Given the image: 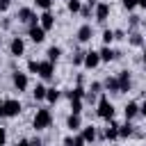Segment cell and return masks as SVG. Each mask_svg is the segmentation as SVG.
I'll return each instance as SVG.
<instances>
[{
    "label": "cell",
    "mask_w": 146,
    "mask_h": 146,
    "mask_svg": "<svg viewBox=\"0 0 146 146\" xmlns=\"http://www.w3.org/2000/svg\"><path fill=\"white\" fill-rule=\"evenodd\" d=\"M66 9H68L71 14H80V9H82V0H66Z\"/></svg>",
    "instance_id": "484cf974"
},
{
    "label": "cell",
    "mask_w": 146,
    "mask_h": 146,
    "mask_svg": "<svg viewBox=\"0 0 146 146\" xmlns=\"http://www.w3.org/2000/svg\"><path fill=\"white\" fill-rule=\"evenodd\" d=\"M0 46H2V36H0Z\"/></svg>",
    "instance_id": "7dc6e473"
},
{
    "label": "cell",
    "mask_w": 146,
    "mask_h": 146,
    "mask_svg": "<svg viewBox=\"0 0 146 146\" xmlns=\"http://www.w3.org/2000/svg\"><path fill=\"white\" fill-rule=\"evenodd\" d=\"M39 25H41V27H43V30H46V32H48V30H52V27H55V16H52V14H50V9H48V11H43V14H41V16H39Z\"/></svg>",
    "instance_id": "9a60e30c"
},
{
    "label": "cell",
    "mask_w": 146,
    "mask_h": 146,
    "mask_svg": "<svg viewBox=\"0 0 146 146\" xmlns=\"http://www.w3.org/2000/svg\"><path fill=\"white\" fill-rule=\"evenodd\" d=\"M39 66H41V62H36V59H30L27 62V71L34 73V75H39Z\"/></svg>",
    "instance_id": "83f0119b"
},
{
    "label": "cell",
    "mask_w": 146,
    "mask_h": 146,
    "mask_svg": "<svg viewBox=\"0 0 146 146\" xmlns=\"http://www.w3.org/2000/svg\"><path fill=\"white\" fill-rule=\"evenodd\" d=\"M5 141H7V130L0 125V146H5Z\"/></svg>",
    "instance_id": "8d00e7d4"
},
{
    "label": "cell",
    "mask_w": 146,
    "mask_h": 146,
    "mask_svg": "<svg viewBox=\"0 0 146 146\" xmlns=\"http://www.w3.org/2000/svg\"><path fill=\"white\" fill-rule=\"evenodd\" d=\"M16 18H18V23H27V25H36L39 23V16L30 7H21L18 14H16Z\"/></svg>",
    "instance_id": "277c9868"
},
{
    "label": "cell",
    "mask_w": 146,
    "mask_h": 146,
    "mask_svg": "<svg viewBox=\"0 0 146 146\" xmlns=\"http://www.w3.org/2000/svg\"><path fill=\"white\" fill-rule=\"evenodd\" d=\"M96 135H98L96 125H84V128H82V137H84V141H87V144H91V141L96 139Z\"/></svg>",
    "instance_id": "44dd1931"
},
{
    "label": "cell",
    "mask_w": 146,
    "mask_h": 146,
    "mask_svg": "<svg viewBox=\"0 0 146 146\" xmlns=\"http://www.w3.org/2000/svg\"><path fill=\"white\" fill-rule=\"evenodd\" d=\"M84 96H87V91H84V87H82V84H75L73 89H68V91H66V98H68V100H75V98H80V100H82Z\"/></svg>",
    "instance_id": "e0dca14e"
},
{
    "label": "cell",
    "mask_w": 146,
    "mask_h": 146,
    "mask_svg": "<svg viewBox=\"0 0 146 146\" xmlns=\"http://www.w3.org/2000/svg\"><path fill=\"white\" fill-rule=\"evenodd\" d=\"M123 114H125V121H132V119L139 114V105H137L135 100L125 103V107H123Z\"/></svg>",
    "instance_id": "2e32d148"
},
{
    "label": "cell",
    "mask_w": 146,
    "mask_h": 146,
    "mask_svg": "<svg viewBox=\"0 0 146 146\" xmlns=\"http://www.w3.org/2000/svg\"><path fill=\"white\" fill-rule=\"evenodd\" d=\"M114 39H128V34L123 30H114Z\"/></svg>",
    "instance_id": "f35d334b"
},
{
    "label": "cell",
    "mask_w": 146,
    "mask_h": 146,
    "mask_svg": "<svg viewBox=\"0 0 146 146\" xmlns=\"http://www.w3.org/2000/svg\"><path fill=\"white\" fill-rule=\"evenodd\" d=\"M73 139H75V146H84V144H87V141H84V137H82V132L73 135Z\"/></svg>",
    "instance_id": "d6a6232c"
},
{
    "label": "cell",
    "mask_w": 146,
    "mask_h": 146,
    "mask_svg": "<svg viewBox=\"0 0 146 146\" xmlns=\"http://www.w3.org/2000/svg\"><path fill=\"white\" fill-rule=\"evenodd\" d=\"M16 146H34L30 139H21V141H16Z\"/></svg>",
    "instance_id": "ab89813d"
},
{
    "label": "cell",
    "mask_w": 146,
    "mask_h": 146,
    "mask_svg": "<svg viewBox=\"0 0 146 146\" xmlns=\"http://www.w3.org/2000/svg\"><path fill=\"white\" fill-rule=\"evenodd\" d=\"M100 89H103V84H100V82H91V87H89V91H91V94H98Z\"/></svg>",
    "instance_id": "e575fe53"
},
{
    "label": "cell",
    "mask_w": 146,
    "mask_h": 146,
    "mask_svg": "<svg viewBox=\"0 0 146 146\" xmlns=\"http://www.w3.org/2000/svg\"><path fill=\"white\" fill-rule=\"evenodd\" d=\"M116 80H119V91H121V94L130 91V84H132V80H130V73H128V71H119Z\"/></svg>",
    "instance_id": "4fadbf2b"
},
{
    "label": "cell",
    "mask_w": 146,
    "mask_h": 146,
    "mask_svg": "<svg viewBox=\"0 0 146 146\" xmlns=\"http://www.w3.org/2000/svg\"><path fill=\"white\" fill-rule=\"evenodd\" d=\"M39 75H41L43 80H52V75H55V62L43 59L41 66H39Z\"/></svg>",
    "instance_id": "52a82bcc"
},
{
    "label": "cell",
    "mask_w": 146,
    "mask_h": 146,
    "mask_svg": "<svg viewBox=\"0 0 146 146\" xmlns=\"http://www.w3.org/2000/svg\"><path fill=\"white\" fill-rule=\"evenodd\" d=\"M75 36H78V41H80V43H87V41H91V36H94V30H91V25H89V23L80 25V27H78V32H75Z\"/></svg>",
    "instance_id": "9c48e42d"
},
{
    "label": "cell",
    "mask_w": 146,
    "mask_h": 146,
    "mask_svg": "<svg viewBox=\"0 0 146 146\" xmlns=\"http://www.w3.org/2000/svg\"><path fill=\"white\" fill-rule=\"evenodd\" d=\"M27 36H30L34 43H41V41L46 39V30H43L39 23H36V25H30V27H27Z\"/></svg>",
    "instance_id": "8992f818"
},
{
    "label": "cell",
    "mask_w": 146,
    "mask_h": 146,
    "mask_svg": "<svg viewBox=\"0 0 146 146\" xmlns=\"http://www.w3.org/2000/svg\"><path fill=\"white\" fill-rule=\"evenodd\" d=\"M9 25H11V21H9V18H2V30H7Z\"/></svg>",
    "instance_id": "60d3db41"
},
{
    "label": "cell",
    "mask_w": 146,
    "mask_h": 146,
    "mask_svg": "<svg viewBox=\"0 0 146 146\" xmlns=\"http://www.w3.org/2000/svg\"><path fill=\"white\" fill-rule=\"evenodd\" d=\"M139 7H141V9H146V0H139Z\"/></svg>",
    "instance_id": "ee69618b"
},
{
    "label": "cell",
    "mask_w": 146,
    "mask_h": 146,
    "mask_svg": "<svg viewBox=\"0 0 146 146\" xmlns=\"http://www.w3.org/2000/svg\"><path fill=\"white\" fill-rule=\"evenodd\" d=\"M46 55H48V59H50V62H57V59L62 57V48H59V46H50Z\"/></svg>",
    "instance_id": "cb8c5ba5"
},
{
    "label": "cell",
    "mask_w": 146,
    "mask_h": 146,
    "mask_svg": "<svg viewBox=\"0 0 146 146\" xmlns=\"http://www.w3.org/2000/svg\"><path fill=\"white\" fill-rule=\"evenodd\" d=\"M128 43L135 46V48H141L146 41H144V36H141L139 32H128Z\"/></svg>",
    "instance_id": "d6986e66"
},
{
    "label": "cell",
    "mask_w": 146,
    "mask_h": 146,
    "mask_svg": "<svg viewBox=\"0 0 146 146\" xmlns=\"http://www.w3.org/2000/svg\"><path fill=\"white\" fill-rule=\"evenodd\" d=\"M59 98H62V91H59V89H55V87H50V89L46 91V100H48L50 105H52V103H57Z\"/></svg>",
    "instance_id": "603a6c76"
},
{
    "label": "cell",
    "mask_w": 146,
    "mask_h": 146,
    "mask_svg": "<svg viewBox=\"0 0 146 146\" xmlns=\"http://www.w3.org/2000/svg\"><path fill=\"white\" fill-rule=\"evenodd\" d=\"M100 64V55H98V50H87L84 52V68H96Z\"/></svg>",
    "instance_id": "8fae6325"
},
{
    "label": "cell",
    "mask_w": 146,
    "mask_h": 146,
    "mask_svg": "<svg viewBox=\"0 0 146 146\" xmlns=\"http://www.w3.org/2000/svg\"><path fill=\"white\" fill-rule=\"evenodd\" d=\"M9 52H11V57H21L25 52V41L21 36H14L11 43H9Z\"/></svg>",
    "instance_id": "30bf717a"
},
{
    "label": "cell",
    "mask_w": 146,
    "mask_h": 146,
    "mask_svg": "<svg viewBox=\"0 0 146 146\" xmlns=\"http://www.w3.org/2000/svg\"><path fill=\"white\" fill-rule=\"evenodd\" d=\"M103 87H105L110 94H121V91H119V80H116V78H105Z\"/></svg>",
    "instance_id": "7402d4cb"
},
{
    "label": "cell",
    "mask_w": 146,
    "mask_h": 146,
    "mask_svg": "<svg viewBox=\"0 0 146 146\" xmlns=\"http://www.w3.org/2000/svg\"><path fill=\"white\" fill-rule=\"evenodd\" d=\"M87 2H89V7H96L98 5V0H87Z\"/></svg>",
    "instance_id": "7bdbcfd3"
},
{
    "label": "cell",
    "mask_w": 146,
    "mask_h": 146,
    "mask_svg": "<svg viewBox=\"0 0 146 146\" xmlns=\"http://www.w3.org/2000/svg\"><path fill=\"white\" fill-rule=\"evenodd\" d=\"M141 62H144V66H146V50H144V57H141Z\"/></svg>",
    "instance_id": "bcb514c9"
},
{
    "label": "cell",
    "mask_w": 146,
    "mask_h": 146,
    "mask_svg": "<svg viewBox=\"0 0 146 146\" xmlns=\"http://www.w3.org/2000/svg\"><path fill=\"white\" fill-rule=\"evenodd\" d=\"M66 128L71 130V132H78V130H82V116L80 114H68V119H66Z\"/></svg>",
    "instance_id": "5bb4252c"
},
{
    "label": "cell",
    "mask_w": 146,
    "mask_h": 146,
    "mask_svg": "<svg viewBox=\"0 0 146 146\" xmlns=\"http://www.w3.org/2000/svg\"><path fill=\"white\" fill-rule=\"evenodd\" d=\"M0 116H5V112H2V100H0Z\"/></svg>",
    "instance_id": "f6af8a7d"
},
{
    "label": "cell",
    "mask_w": 146,
    "mask_h": 146,
    "mask_svg": "<svg viewBox=\"0 0 146 146\" xmlns=\"http://www.w3.org/2000/svg\"><path fill=\"white\" fill-rule=\"evenodd\" d=\"M114 41V30H105L103 32V46H110Z\"/></svg>",
    "instance_id": "4316f807"
},
{
    "label": "cell",
    "mask_w": 146,
    "mask_h": 146,
    "mask_svg": "<svg viewBox=\"0 0 146 146\" xmlns=\"http://www.w3.org/2000/svg\"><path fill=\"white\" fill-rule=\"evenodd\" d=\"M50 125H52V114H50V110H46V107L36 110V114H34V119H32V128H34V130H46V128H50Z\"/></svg>",
    "instance_id": "6da1fadb"
},
{
    "label": "cell",
    "mask_w": 146,
    "mask_h": 146,
    "mask_svg": "<svg viewBox=\"0 0 146 146\" xmlns=\"http://www.w3.org/2000/svg\"><path fill=\"white\" fill-rule=\"evenodd\" d=\"M94 16H96L98 23H105L107 16H110V5H107V2H98V5L94 7Z\"/></svg>",
    "instance_id": "ba28073f"
},
{
    "label": "cell",
    "mask_w": 146,
    "mask_h": 146,
    "mask_svg": "<svg viewBox=\"0 0 146 146\" xmlns=\"http://www.w3.org/2000/svg\"><path fill=\"white\" fill-rule=\"evenodd\" d=\"M98 55H100V62H112V59H116V50H112L110 46H103V48L98 50Z\"/></svg>",
    "instance_id": "ac0fdd59"
},
{
    "label": "cell",
    "mask_w": 146,
    "mask_h": 146,
    "mask_svg": "<svg viewBox=\"0 0 146 146\" xmlns=\"http://www.w3.org/2000/svg\"><path fill=\"white\" fill-rule=\"evenodd\" d=\"M34 5H36L39 9H43V11H48V9L52 7V0H34Z\"/></svg>",
    "instance_id": "1f68e13d"
},
{
    "label": "cell",
    "mask_w": 146,
    "mask_h": 146,
    "mask_svg": "<svg viewBox=\"0 0 146 146\" xmlns=\"http://www.w3.org/2000/svg\"><path fill=\"white\" fill-rule=\"evenodd\" d=\"M21 110H23L21 100H16V98H7V100H2V112H5V116H7V119L18 116V114H21Z\"/></svg>",
    "instance_id": "3957f363"
},
{
    "label": "cell",
    "mask_w": 146,
    "mask_h": 146,
    "mask_svg": "<svg viewBox=\"0 0 146 146\" xmlns=\"http://www.w3.org/2000/svg\"><path fill=\"white\" fill-rule=\"evenodd\" d=\"M46 91H48V87H43V84H36V87H34V91H32L34 100H46Z\"/></svg>",
    "instance_id": "d4e9b609"
},
{
    "label": "cell",
    "mask_w": 146,
    "mask_h": 146,
    "mask_svg": "<svg viewBox=\"0 0 146 146\" xmlns=\"http://www.w3.org/2000/svg\"><path fill=\"white\" fill-rule=\"evenodd\" d=\"M62 146H75V139H73V135L64 137V139H62Z\"/></svg>",
    "instance_id": "836d02e7"
},
{
    "label": "cell",
    "mask_w": 146,
    "mask_h": 146,
    "mask_svg": "<svg viewBox=\"0 0 146 146\" xmlns=\"http://www.w3.org/2000/svg\"><path fill=\"white\" fill-rule=\"evenodd\" d=\"M71 112H73V114H82V100H80V98L71 100Z\"/></svg>",
    "instance_id": "f1b7e54d"
},
{
    "label": "cell",
    "mask_w": 146,
    "mask_h": 146,
    "mask_svg": "<svg viewBox=\"0 0 146 146\" xmlns=\"http://www.w3.org/2000/svg\"><path fill=\"white\" fill-rule=\"evenodd\" d=\"M121 5H123V9L132 11V9H137V7H139V0H123Z\"/></svg>",
    "instance_id": "4dcf8cb0"
},
{
    "label": "cell",
    "mask_w": 146,
    "mask_h": 146,
    "mask_svg": "<svg viewBox=\"0 0 146 146\" xmlns=\"http://www.w3.org/2000/svg\"><path fill=\"white\" fill-rule=\"evenodd\" d=\"M27 73H23V71H14L11 73V84H14V89L21 94V91H25L27 89Z\"/></svg>",
    "instance_id": "5b68a950"
},
{
    "label": "cell",
    "mask_w": 146,
    "mask_h": 146,
    "mask_svg": "<svg viewBox=\"0 0 146 146\" xmlns=\"http://www.w3.org/2000/svg\"><path fill=\"white\" fill-rule=\"evenodd\" d=\"M135 135V125L130 123V121H125L123 125H119V137L121 139H125V137H132Z\"/></svg>",
    "instance_id": "ffe728a7"
},
{
    "label": "cell",
    "mask_w": 146,
    "mask_h": 146,
    "mask_svg": "<svg viewBox=\"0 0 146 146\" xmlns=\"http://www.w3.org/2000/svg\"><path fill=\"white\" fill-rule=\"evenodd\" d=\"M103 137H105V139H110V141L119 139V123L110 119V121H107V125H105V130H103Z\"/></svg>",
    "instance_id": "7c38bea8"
},
{
    "label": "cell",
    "mask_w": 146,
    "mask_h": 146,
    "mask_svg": "<svg viewBox=\"0 0 146 146\" xmlns=\"http://www.w3.org/2000/svg\"><path fill=\"white\" fill-rule=\"evenodd\" d=\"M96 114H98L100 119H105V121L114 119V105L110 103V98H107V96H100V100H98V107H96Z\"/></svg>",
    "instance_id": "7a4b0ae2"
},
{
    "label": "cell",
    "mask_w": 146,
    "mask_h": 146,
    "mask_svg": "<svg viewBox=\"0 0 146 146\" xmlns=\"http://www.w3.org/2000/svg\"><path fill=\"white\" fill-rule=\"evenodd\" d=\"M9 5H11V0H0V14H5L9 9Z\"/></svg>",
    "instance_id": "d590c367"
},
{
    "label": "cell",
    "mask_w": 146,
    "mask_h": 146,
    "mask_svg": "<svg viewBox=\"0 0 146 146\" xmlns=\"http://www.w3.org/2000/svg\"><path fill=\"white\" fill-rule=\"evenodd\" d=\"M139 114H144V116H146V103H141V105H139Z\"/></svg>",
    "instance_id": "b9f144b4"
},
{
    "label": "cell",
    "mask_w": 146,
    "mask_h": 146,
    "mask_svg": "<svg viewBox=\"0 0 146 146\" xmlns=\"http://www.w3.org/2000/svg\"><path fill=\"white\" fill-rule=\"evenodd\" d=\"M91 9H94V7H82V9H80V14H82L84 18H89V16H91Z\"/></svg>",
    "instance_id": "74e56055"
},
{
    "label": "cell",
    "mask_w": 146,
    "mask_h": 146,
    "mask_svg": "<svg viewBox=\"0 0 146 146\" xmlns=\"http://www.w3.org/2000/svg\"><path fill=\"white\" fill-rule=\"evenodd\" d=\"M82 64H84V52L78 50V52L73 55V66H82Z\"/></svg>",
    "instance_id": "f546056e"
}]
</instances>
